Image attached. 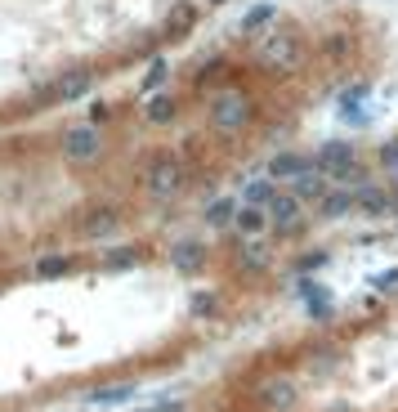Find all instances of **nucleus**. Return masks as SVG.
Here are the masks:
<instances>
[{
	"label": "nucleus",
	"mask_w": 398,
	"mask_h": 412,
	"mask_svg": "<svg viewBox=\"0 0 398 412\" xmlns=\"http://www.w3.org/2000/svg\"><path fill=\"white\" fill-rule=\"evenodd\" d=\"M99 148H103L99 126H72L63 135V157H67V162H94Z\"/></svg>",
	"instance_id": "nucleus-1"
},
{
	"label": "nucleus",
	"mask_w": 398,
	"mask_h": 412,
	"mask_svg": "<svg viewBox=\"0 0 398 412\" xmlns=\"http://www.w3.org/2000/svg\"><path fill=\"white\" fill-rule=\"evenodd\" d=\"M211 121H215L220 130H242L246 121H251V103L242 99V94H224V99H215Z\"/></svg>",
	"instance_id": "nucleus-2"
},
{
	"label": "nucleus",
	"mask_w": 398,
	"mask_h": 412,
	"mask_svg": "<svg viewBox=\"0 0 398 412\" xmlns=\"http://www.w3.org/2000/svg\"><path fill=\"white\" fill-rule=\"evenodd\" d=\"M318 171V157H305V153H277L269 162V179H300Z\"/></svg>",
	"instance_id": "nucleus-3"
},
{
	"label": "nucleus",
	"mask_w": 398,
	"mask_h": 412,
	"mask_svg": "<svg viewBox=\"0 0 398 412\" xmlns=\"http://www.w3.org/2000/svg\"><path fill=\"white\" fill-rule=\"evenodd\" d=\"M313 157H318V171L331 179V171H336V166L358 162V148H354V143H345V139H331V143H322V148L313 153Z\"/></svg>",
	"instance_id": "nucleus-4"
},
{
	"label": "nucleus",
	"mask_w": 398,
	"mask_h": 412,
	"mask_svg": "<svg viewBox=\"0 0 398 412\" xmlns=\"http://www.w3.org/2000/svg\"><path fill=\"white\" fill-rule=\"evenodd\" d=\"M269 220L282 224V228H296L300 224V198H296V193H277V198L269 202Z\"/></svg>",
	"instance_id": "nucleus-5"
},
{
	"label": "nucleus",
	"mask_w": 398,
	"mask_h": 412,
	"mask_svg": "<svg viewBox=\"0 0 398 412\" xmlns=\"http://www.w3.org/2000/svg\"><path fill=\"white\" fill-rule=\"evenodd\" d=\"M179 188V166L175 162H157L148 171V193H157V198H166V193Z\"/></svg>",
	"instance_id": "nucleus-6"
},
{
	"label": "nucleus",
	"mask_w": 398,
	"mask_h": 412,
	"mask_svg": "<svg viewBox=\"0 0 398 412\" xmlns=\"http://www.w3.org/2000/svg\"><path fill=\"white\" fill-rule=\"evenodd\" d=\"M349 206H354V193H345V188H327V193L318 198V215H322V220H340Z\"/></svg>",
	"instance_id": "nucleus-7"
},
{
	"label": "nucleus",
	"mask_w": 398,
	"mask_h": 412,
	"mask_svg": "<svg viewBox=\"0 0 398 412\" xmlns=\"http://www.w3.org/2000/svg\"><path fill=\"white\" fill-rule=\"evenodd\" d=\"M233 224L242 228L246 238H260L264 228H269V215H264V206H237V215H233Z\"/></svg>",
	"instance_id": "nucleus-8"
},
{
	"label": "nucleus",
	"mask_w": 398,
	"mask_h": 412,
	"mask_svg": "<svg viewBox=\"0 0 398 412\" xmlns=\"http://www.w3.org/2000/svg\"><path fill=\"white\" fill-rule=\"evenodd\" d=\"M354 206H358V211H363V215H385V211H390V206H394V198H385L380 188L363 184V188L354 193Z\"/></svg>",
	"instance_id": "nucleus-9"
},
{
	"label": "nucleus",
	"mask_w": 398,
	"mask_h": 412,
	"mask_svg": "<svg viewBox=\"0 0 398 412\" xmlns=\"http://www.w3.org/2000/svg\"><path fill=\"white\" fill-rule=\"evenodd\" d=\"M171 260H175V269L192 273V269H201V264H206V251H201L197 242H179V247L171 251Z\"/></svg>",
	"instance_id": "nucleus-10"
},
{
	"label": "nucleus",
	"mask_w": 398,
	"mask_h": 412,
	"mask_svg": "<svg viewBox=\"0 0 398 412\" xmlns=\"http://www.w3.org/2000/svg\"><path fill=\"white\" fill-rule=\"evenodd\" d=\"M143 117H148L152 126H166V121H175V99H171V94H152L148 108H143Z\"/></svg>",
	"instance_id": "nucleus-11"
},
{
	"label": "nucleus",
	"mask_w": 398,
	"mask_h": 412,
	"mask_svg": "<svg viewBox=\"0 0 398 412\" xmlns=\"http://www.w3.org/2000/svg\"><path fill=\"white\" fill-rule=\"evenodd\" d=\"M233 215H237V202H233V198H215V202L206 206V224H211V228L233 224Z\"/></svg>",
	"instance_id": "nucleus-12"
},
{
	"label": "nucleus",
	"mask_w": 398,
	"mask_h": 412,
	"mask_svg": "<svg viewBox=\"0 0 398 412\" xmlns=\"http://www.w3.org/2000/svg\"><path fill=\"white\" fill-rule=\"evenodd\" d=\"M322 193H327V175L322 171H309L296 179V198H322Z\"/></svg>",
	"instance_id": "nucleus-13"
},
{
	"label": "nucleus",
	"mask_w": 398,
	"mask_h": 412,
	"mask_svg": "<svg viewBox=\"0 0 398 412\" xmlns=\"http://www.w3.org/2000/svg\"><path fill=\"white\" fill-rule=\"evenodd\" d=\"M273 14H277V5H273V0H264V5H256V9H251V14L242 18V32H246V36H251V32H260L264 22H273Z\"/></svg>",
	"instance_id": "nucleus-14"
},
{
	"label": "nucleus",
	"mask_w": 398,
	"mask_h": 412,
	"mask_svg": "<svg viewBox=\"0 0 398 412\" xmlns=\"http://www.w3.org/2000/svg\"><path fill=\"white\" fill-rule=\"evenodd\" d=\"M273 198H277V193H273V179H256V184H246V193H242L246 206H269Z\"/></svg>",
	"instance_id": "nucleus-15"
},
{
	"label": "nucleus",
	"mask_w": 398,
	"mask_h": 412,
	"mask_svg": "<svg viewBox=\"0 0 398 412\" xmlns=\"http://www.w3.org/2000/svg\"><path fill=\"white\" fill-rule=\"evenodd\" d=\"M86 90H90V72H77V77L58 81V94H63V99H81Z\"/></svg>",
	"instance_id": "nucleus-16"
},
{
	"label": "nucleus",
	"mask_w": 398,
	"mask_h": 412,
	"mask_svg": "<svg viewBox=\"0 0 398 412\" xmlns=\"http://www.w3.org/2000/svg\"><path fill=\"white\" fill-rule=\"evenodd\" d=\"M67 273V256H41L36 260V278H58Z\"/></svg>",
	"instance_id": "nucleus-17"
},
{
	"label": "nucleus",
	"mask_w": 398,
	"mask_h": 412,
	"mask_svg": "<svg viewBox=\"0 0 398 412\" xmlns=\"http://www.w3.org/2000/svg\"><path fill=\"white\" fill-rule=\"evenodd\" d=\"M135 394V385H112V390H99V394H90V404H126V399Z\"/></svg>",
	"instance_id": "nucleus-18"
},
{
	"label": "nucleus",
	"mask_w": 398,
	"mask_h": 412,
	"mask_svg": "<svg viewBox=\"0 0 398 412\" xmlns=\"http://www.w3.org/2000/svg\"><path fill=\"white\" fill-rule=\"evenodd\" d=\"M112 228H117V215H112V211H99V215L86 224V233H90V238H103V233H112Z\"/></svg>",
	"instance_id": "nucleus-19"
},
{
	"label": "nucleus",
	"mask_w": 398,
	"mask_h": 412,
	"mask_svg": "<svg viewBox=\"0 0 398 412\" xmlns=\"http://www.w3.org/2000/svg\"><path fill=\"white\" fill-rule=\"evenodd\" d=\"M166 77H171V67L157 58V63L148 67V77H143V90H157V86H166Z\"/></svg>",
	"instance_id": "nucleus-20"
},
{
	"label": "nucleus",
	"mask_w": 398,
	"mask_h": 412,
	"mask_svg": "<svg viewBox=\"0 0 398 412\" xmlns=\"http://www.w3.org/2000/svg\"><path fill=\"white\" fill-rule=\"evenodd\" d=\"M139 256H135V247H117L112 256H107V269H130Z\"/></svg>",
	"instance_id": "nucleus-21"
},
{
	"label": "nucleus",
	"mask_w": 398,
	"mask_h": 412,
	"mask_svg": "<svg viewBox=\"0 0 398 412\" xmlns=\"http://www.w3.org/2000/svg\"><path fill=\"white\" fill-rule=\"evenodd\" d=\"M246 264H256V269H264V264H269V251H264L260 242H251V247H246Z\"/></svg>",
	"instance_id": "nucleus-22"
},
{
	"label": "nucleus",
	"mask_w": 398,
	"mask_h": 412,
	"mask_svg": "<svg viewBox=\"0 0 398 412\" xmlns=\"http://www.w3.org/2000/svg\"><path fill=\"white\" fill-rule=\"evenodd\" d=\"M376 287H380V292H398V269H385L376 278Z\"/></svg>",
	"instance_id": "nucleus-23"
},
{
	"label": "nucleus",
	"mask_w": 398,
	"mask_h": 412,
	"mask_svg": "<svg viewBox=\"0 0 398 412\" xmlns=\"http://www.w3.org/2000/svg\"><path fill=\"white\" fill-rule=\"evenodd\" d=\"M380 166H390V171H398V143H385V148H380Z\"/></svg>",
	"instance_id": "nucleus-24"
},
{
	"label": "nucleus",
	"mask_w": 398,
	"mask_h": 412,
	"mask_svg": "<svg viewBox=\"0 0 398 412\" xmlns=\"http://www.w3.org/2000/svg\"><path fill=\"white\" fill-rule=\"evenodd\" d=\"M99 121H107V103H90V126H99Z\"/></svg>",
	"instance_id": "nucleus-25"
},
{
	"label": "nucleus",
	"mask_w": 398,
	"mask_h": 412,
	"mask_svg": "<svg viewBox=\"0 0 398 412\" xmlns=\"http://www.w3.org/2000/svg\"><path fill=\"white\" fill-rule=\"evenodd\" d=\"M192 309H197V314H211L215 300H211V296H197V300H192Z\"/></svg>",
	"instance_id": "nucleus-26"
},
{
	"label": "nucleus",
	"mask_w": 398,
	"mask_h": 412,
	"mask_svg": "<svg viewBox=\"0 0 398 412\" xmlns=\"http://www.w3.org/2000/svg\"><path fill=\"white\" fill-rule=\"evenodd\" d=\"M143 412H179V404H157V408H143Z\"/></svg>",
	"instance_id": "nucleus-27"
},
{
	"label": "nucleus",
	"mask_w": 398,
	"mask_h": 412,
	"mask_svg": "<svg viewBox=\"0 0 398 412\" xmlns=\"http://www.w3.org/2000/svg\"><path fill=\"white\" fill-rule=\"evenodd\" d=\"M211 5H220V0H211Z\"/></svg>",
	"instance_id": "nucleus-28"
}]
</instances>
